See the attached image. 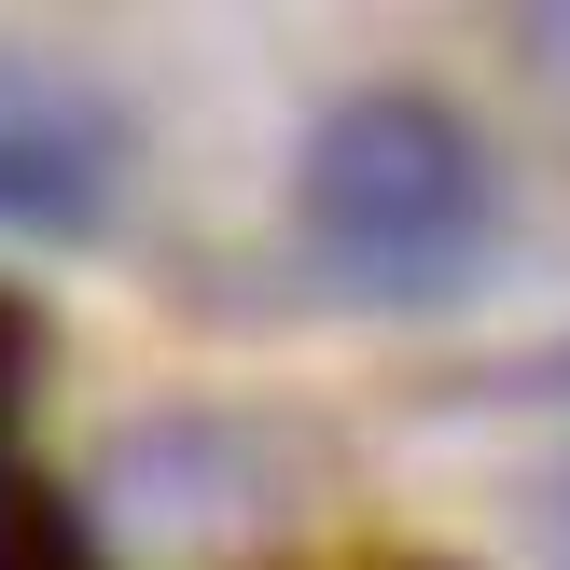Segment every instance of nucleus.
<instances>
[{"label": "nucleus", "instance_id": "f03ea898", "mask_svg": "<svg viewBox=\"0 0 570 570\" xmlns=\"http://www.w3.org/2000/svg\"><path fill=\"white\" fill-rule=\"evenodd\" d=\"M111 195V139L98 111L70 98V83H28L0 70V223H28V237H83Z\"/></svg>", "mask_w": 570, "mask_h": 570}, {"label": "nucleus", "instance_id": "f257e3e1", "mask_svg": "<svg viewBox=\"0 0 570 570\" xmlns=\"http://www.w3.org/2000/svg\"><path fill=\"white\" fill-rule=\"evenodd\" d=\"M306 237L376 293H445L488 237V167L460 154V126L417 98H362L306 154Z\"/></svg>", "mask_w": 570, "mask_h": 570}]
</instances>
